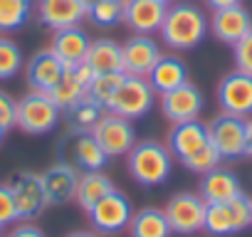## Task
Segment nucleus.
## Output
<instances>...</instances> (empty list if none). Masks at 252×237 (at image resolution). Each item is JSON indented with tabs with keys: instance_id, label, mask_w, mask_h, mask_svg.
<instances>
[{
	"instance_id": "obj_12",
	"label": "nucleus",
	"mask_w": 252,
	"mask_h": 237,
	"mask_svg": "<svg viewBox=\"0 0 252 237\" xmlns=\"http://www.w3.org/2000/svg\"><path fill=\"white\" fill-rule=\"evenodd\" d=\"M10 190H13L20 220H30L47 207V195H45V188H42V178L37 173L15 176L13 183H10Z\"/></svg>"
},
{
	"instance_id": "obj_37",
	"label": "nucleus",
	"mask_w": 252,
	"mask_h": 237,
	"mask_svg": "<svg viewBox=\"0 0 252 237\" xmlns=\"http://www.w3.org/2000/svg\"><path fill=\"white\" fill-rule=\"evenodd\" d=\"M13 220H18V207H15V198L8 183V185H0V227Z\"/></svg>"
},
{
	"instance_id": "obj_40",
	"label": "nucleus",
	"mask_w": 252,
	"mask_h": 237,
	"mask_svg": "<svg viewBox=\"0 0 252 237\" xmlns=\"http://www.w3.org/2000/svg\"><path fill=\"white\" fill-rule=\"evenodd\" d=\"M245 156H252V118H247V136H245Z\"/></svg>"
},
{
	"instance_id": "obj_19",
	"label": "nucleus",
	"mask_w": 252,
	"mask_h": 237,
	"mask_svg": "<svg viewBox=\"0 0 252 237\" xmlns=\"http://www.w3.org/2000/svg\"><path fill=\"white\" fill-rule=\"evenodd\" d=\"M64 67L67 64L52 50H42V52L32 55V59L28 62L25 74H28V82H30V87L35 91H45L47 94L60 82V77L64 74Z\"/></svg>"
},
{
	"instance_id": "obj_34",
	"label": "nucleus",
	"mask_w": 252,
	"mask_h": 237,
	"mask_svg": "<svg viewBox=\"0 0 252 237\" xmlns=\"http://www.w3.org/2000/svg\"><path fill=\"white\" fill-rule=\"evenodd\" d=\"M227 205H230V210H232L237 232H242L245 227L252 225V200H250L245 193H240V195H235L232 200H227Z\"/></svg>"
},
{
	"instance_id": "obj_7",
	"label": "nucleus",
	"mask_w": 252,
	"mask_h": 237,
	"mask_svg": "<svg viewBox=\"0 0 252 237\" xmlns=\"http://www.w3.org/2000/svg\"><path fill=\"white\" fill-rule=\"evenodd\" d=\"M94 79V69L87 64V62H77V64H67L64 67V74L60 77V82L47 91L50 99L57 104L60 111H69L72 106H77L84 96H87V89Z\"/></svg>"
},
{
	"instance_id": "obj_20",
	"label": "nucleus",
	"mask_w": 252,
	"mask_h": 237,
	"mask_svg": "<svg viewBox=\"0 0 252 237\" xmlns=\"http://www.w3.org/2000/svg\"><path fill=\"white\" fill-rule=\"evenodd\" d=\"M242 188H240V180L232 171L227 168H213L208 173H203V180H200V198L205 203H227L232 200L235 195H240Z\"/></svg>"
},
{
	"instance_id": "obj_4",
	"label": "nucleus",
	"mask_w": 252,
	"mask_h": 237,
	"mask_svg": "<svg viewBox=\"0 0 252 237\" xmlns=\"http://www.w3.org/2000/svg\"><path fill=\"white\" fill-rule=\"evenodd\" d=\"M60 121V109L45 91H30L18 101V126L25 134L40 136L57 126Z\"/></svg>"
},
{
	"instance_id": "obj_6",
	"label": "nucleus",
	"mask_w": 252,
	"mask_h": 237,
	"mask_svg": "<svg viewBox=\"0 0 252 237\" xmlns=\"http://www.w3.org/2000/svg\"><path fill=\"white\" fill-rule=\"evenodd\" d=\"M208 134L213 146L222 158H240L245 156V136H247V121L242 116L232 114H220L208 124Z\"/></svg>"
},
{
	"instance_id": "obj_21",
	"label": "nucleus",
	"mask_w": 252,
	"mask_h": 237,
	"mask_svg": "<svg viewBox=\"0 0 252 237\" xmlns=\"http://www.w3.org/2000/svg\"><path fill=\"white\" fill-rule=\"evenodd\" d=\"M89 45H92L89 35H87L79 25H74V28L57 30L55 37H52L50 50H52L64 64H77V62H84Z\"/></svg>"
},
{
	"instance_id": "obj_16",
	"label": "nucleus",
	"mask_w": 252,
	"mask_h": 237,
	"mask_svg": "<svg viewBox=\"0 0 252 237\" xmlns=\"http://www.w3.org/2000/svg\"><path fill=\"white\" fill-rule=\"evenodd\" d=\"M210 30L213 35L225 42V45H235L240 42L250 30H252V15L242 8V5H232V8H222L213 13L210 20Z\"/></svg>"
},
{
	"instance_id": "obj_11",
	"label": "nucleus",
	"mask_w": 252,
	"mask_h": 237,
	"mask_svg": "<svg viewBox=\"0 0 252 237\" xmlns=\"http://www.w3.org/2000/svg\"><path fill=\"white\" fill-rule=\"evenodd\" d=\"M218 101L225 114L232 116H252V77L245 72H230L218 84Z\"/></svg>"
},
{
	"instance_id": "obj_43",
	"label": "nucleus",
	"mask_w": 252,
	"mask_h": 237,
	"mask_svg": "<svg viewBox=\"0 0 252 237\" xmlns=\"http://www.w3.org/2000/svg\"><path fill=\"white\" fill-rule=\"evenodd\" d=\"M82 3H84V5H87V10H89V5H92V3H96V0H82Z\"/></svg>"
},
{
	"instance_id": "obj_33",
	"label": "nucleus",
	"mask_w": 252,
	"mask_h": 237,
	"mask_svg": "<svg viewBox=\"0 0 252 237\" xmlns=\"http://www.w3.org/2000/svg\"><path fill=\"white\" fill-rule=\"evenodd\" d=\"M220 161H222V156L218 153V148L213 146V141H208L200 151H195L193 156H188V158H183L181 163L188 168V171H193V173H208V171H213V168H218L220 166Z\"/></svg>"
},
{
	"instance_id": "obj_25",
	"label": "nucleus",
	"mask_w": 252,
	"mask_h": 237,
	"mask_svg": "<svg viewBox=\"0 0 252 237\" xmlns=\"http://www.w3.org/2000/svg\"><path fill=\"white\" fill-rule=\"evenodd\" d=\"M114 190L111 180L99 173V171H87L84 176H79V183H77V193H74V200L79 203L82 210H92L104 195H109Z\"/></svg>"
},
{
	"instance_id": "obj_15",
	"label": "nucleus",
	"mask_w": 252,
	"mask_h": 237,
	"mask_svg": "<svg viewBox=\"0 0 252 237\" xmlns=\"http://www.w3.org/2000/svg\"><path fill=\"white\" fill-rule=\"evenodd\" d=\"M40 178H42V188L47 195V205H62L72 200L77 193L79 173H77V166L72 163H55Z\"/></svg>"
},
{
	"instance_id": "obj_41",
	"label": "nucleus",
	"mask_w": 252,
	"mask_h": 237,
	"mask_svg": "<svg viewBox=\"0 0 252 237\" xmlns=\"http://www.w3.org/2000/svg\"><path fill=\"white\" fill-rule=\"evenodd\" d=\"M67 237H99V235H94V232H72Z\"/></svg>"
},
{
	"instance_id": "obj_17",
	"label": "nucleus",
	"mask_w": 252,
	"mask_h": 237,
	"mask_svg": "<svg viewBox=\"0 0 252 237\" xmlns=\"http://www.w3.org/2000/svg\"><path fill=\"white\" fill-rule=\"evenodd\" d=\"M210 141L208 126L195 121H183V124H173L171 134H168V151L171 156H176L178 161L193 156L195 151H200L205 144Z\"/></svg>"
},
{
	"instance_id": "obj_10",
	"label": "nucleus",
	"mask_w": 252,
	"mask_h": 237,
	"mask_svg": "<svg viewBox=\"0 0 252 237\" xmlns=\"http://www.w3.org/2000/svg\"><path fill=\"white\" fill-rule=\"evenodd\" d=\"M161 111L171 124L195 121L203 111V94L195 84L186 82V84L161 94Z\"/></svg>"
},
{
	"instance_id": "obj_27",
	"label": "nucleus",
	"mask_w": 252,
	"mask_h": 237,
	"mask_svg": "<svg viewBox=\"0 0 252 237\" xmlns=\"http://www.w3.org/2000/svg\"><path fill=\"white\" fill-rule=\"evenodd\" d=\"M203 230H208L215 237H225V235H235V217L227 203H205V220H203Z\"/></svg>"
},
{
	"instance_id": "obj_8",
	"label": "nucleus",
	"mask_w": 252,
	"mask_h": 237,
	"mask_svg": "<svg viewBox=\"0 0 252 237\" xmlns=\"http://www.w3.org/2000/svg\"><path fill=\"white\" fill-rule=\"evenodd\" d=\"M166 220L171 225V232L178 235H193L203 230L205 220V200L195 193H178L166 205Z\"/></svg>"
},
{
	"instance_id": "obj_44",
	"label": "nucleus",
	"mask_w": 252,
	"mask_h": 237,
	"mask_svg": "<svg viewBox=\"0 0 252 237\" xmlns=\"http://www.w3.org/2000/svg\"><path fill=\"white\" fill-rule=\"evenodd\" d=\"M3 136H5V129H3V126H0V144H3Z\"/></svg>"
},
{
	"instance_id": "obj_32",
	"label": "nucleus",
	"mask_w": 252,
	"mask_h": 237,
	"mask_svg": "<svg viewBox=\"0 0 252 237\" xmlns=\"http://www.w3.org/2000/svg\"><path fill=\"white\" fill-rule=\"evenodd\" d=\"M23 67V52L10 37H0V79H13Z\"/></svg>"
},
{
	"instance_id": "obj_31",
	"label": "nucleus",
	"mask_w": 252,
	"mask_h": 237,
	"mask_svg": "<svg viewBox=\"0 0 252 237\" xmlns=\"http://www.w3.org/2000/svg\"><path fill=\"white\" fill-rule=\"evenodd\" d=\"M87 18L96 28H111V25L121 23V18H124V3H116V0H96V3L89 5Z\"/></svg>"
},
{
	"instance_id": "obj_23",
	"label": "nucleus",
	"mask_w": 252,
	"mask_h": 237,
	"mask_svg": "<svg viewBox=\"0 0 252 237\" xmlns=\"http://www.w3.org/2000/svg\"><path fill=\"white\" fill-rule=\"evenodd\" d=\"M146 79L151 82V87L158 94H166V91H171V89L188 82V67L178 57H163L161 55V59L154 64V69L149 72Z\"/></svg>"
},
{
	"instance_id": "obj_5",
	"label": "nucleus",
	"mask_w": 252,
	"mask_h": 237,
	"mask_svg": "<svg viewBox=\"0 0 252 237\" xmlns=\"http://www.w3.org/2000/svg\"><path fill=\"white\" fill-rule=\"evenodd\" d=\"M92 136L99 141L101 151L109 158L126 156V153L134 148V144H136L134 124L129 121V118H124L119 114H111V111L96 121V126L92 129Z\"/></svg>"
},
{
	"instance_id": "obj_39",
	"label": "nucleus",
	"mask_w": 252,
	"mask_h": 237,
	"mask_svg": "<svg viewBox=\"0 0 252 237\" xmlns=\"http://www.w3.org/2000/svg\"><path fill=\"white\" fill-rule=\"evenodd\" d=\"M205 3L213 8V10H222V8H232V5H240L242 0H205Z\"/></svg>"
},
{
	"instance_id": "obj_35",
	"label": "nucleus",
	"mask_w": 252,
	"mask_h": 237,
	"mask_svg": "<svg viewBox=\"0 0 252 237\" xmlns=\"http://www.w3.org/2000/svg\"><path fill=\"white\" fill-rule=\"evenodd\" d=\"M232 50H235V69L252 77V30L240 42H235Z\"/></svg>"
},
{
	"instance_id": "obj_28",
	"label": "nucleus",
	"mask_w": 252,
	"mask_h": 237,
	"mask_svg": "<svg viewBox=\"0 0 252 237\" xmlns=\"http://www.w3.org/2000/svg\"><path fill=\"white\" fill-rule=\"evenodd\" d=\"M32 13V0H0V32L20 30Z\"/></svg>"
},
{
	"instance_id": "obj_22",
	"label": "nucleus",
	"mask_w": 252,
	"mask_h": 237,
	"mask_svg": "<svg viewBox=\"0 0 252 237\" xmlns=\"http://www.w3.org/2000/svg\"><path fill=\"white\" fill-rule=\"evenodd\" d=\"M84 62L94 69V74H106V72H124V57H121V45L109 40V37H99L92 40Z\"/></svg>"
},
{
	"instance_id": "obj_2",
	"label": "nucleus",
	"mask_w": 252,
	"mask_h": 237,
	"mask_svg": "<svg viewBox=\"0 0 252 237\" xmlns=\"http://www.w3.org/2000/svg\"><path fill=\"white\" fill-rule=\"evenodd\" d=\"M126 163H129V173L136 183L141 185H161L171 178L173 171V156L168 146L158 141H136L134 148L126 153Z\"/></svg>"
},
{
	"instance_id": "obj_14",
	"label": "nucleus",
	"mask_w": 252,
	"mask_h": 237,
	"mask_svg": "<svg viewBox=\"0 0 252 237\" xmlns=\"http://www.w3.org/2000/svg\"><path fill=\"white\" fill-rule=\"evenodd\" d=\"M166 18V5L158 0H124V18L136 35H151L161 30V23Z\"/></svg>"
},
{
	"instance_id": "obj_30",
	"label": "nucleus",
	"mask_w": 252,
	"mask_h": 237,
	"mask_svg": "<svg viewBox=\"0 0 252 237\" xmlns=\"http://www.w3.org/2000/svg\"><path fill=\"white\" fill-rule=\"evenodd\" d=\"M124 77H126V72L94 74V79H92V84H89V89H87V96H89L92 101H96L101 109H106V106H109V101H111V96L116 94L119 84L124 82Z\"/></svg>"
},
{
	"instance_id": "obj_18",
	"label": "nucleus",
	"mask_w": 252,
	"mask_h": 237,
	"mask_svg": "<svg viewBox=\"0 0 252 237\" xmlns=\"http://www.w3.org/2000/svg\"><path fill=\"white\" fill-rule=\"evenodd\" d=\"M84 18H87V5L82 0H40V23H45L55 32L74 28Z\"/></svg>"
},
{
	"instance_id": "obj_1",
	"label": "nucleus",
	"mask_w": 252,
	"mask_h": 237,
	"mask_svg": "<svg viewBox=\"0 0 252 237\" xmlns=\"http://www.w3.org/2000/svg\"><path fill=\"white\" fill-rule=\"evenodd\" d=\"M161 40L171 50H193L203 42L208 35V20L198 5L190 3H176L166 8V18L161 23Z\"/></svg>"
},
{
	"instance_id": "obj_3",
	"label": "nucleus",
	"mask_w": 252,
	"mask_h": 237,
	"mask_svg": "<svg viewBox=\"0 0 252 237\" xmlns=\"http://www.w3.org/2000/svg\"><path fill=\"white\" fill-rule=\"evenodd\" d=\"M154 101H156V89L151 87L146 77L126 74L106 109L111 114H119L124 118H129V121H134V118H141L154 109Z\"/></svg>"
},
{
	"instance_id": "obj_9",
	"label": "nucleus",
	"mask_w": 252,
	"mask_h": 237,
	"mask_svg": "<svg viewBox=\"0 0 252 237\" xmlns=\"http://www.w3.org/2000/svg\"><path fill=\"white\" fill-rule=\"evenodd\" d=\"M134 212H131V203L124 193H119L116 188L104 195L92 210H89V220L94 225V230L104 232V235H114L121 232L126 225L131 222Z\"/></svg>"
},
{
	"instance_id": "obj_45",
	"label": "nucleus",
	"mask_w": 252,
	"mask_h": 237,
	"mask_svg": "<svg viewBox=\"0 0 252 237\" xmlns=\"http://www.w3.org/2000/svg\"><path fill=\"white\" fill-rule=\"evenodd\" d=\"M116 3H124V0H116Z\"/></svg>"
},
{
	"instance_id": "obj_36",
	"label": "nucleus",
	"mask_w": 252,
	"mask_h": 237,
	"mask_svg": "<svg viewBox=\"0 0 252 237\" xmlns=\"http://www.w3.org/2000/svg\"><path fill=\"white\" fill-rule=\"evenodd\" d=\"M0 126L5 131L18 126V101L8 91H0Z\"/></svg>"
},
{
	"instance_id": "obj_38",
	"label": "nucleus",
	"mask_w": 252,
	"mask_h": 237,
	"mask_svg": "<svg viewBox=\"0 0 252 237\" xmlns=\"http://www.w3.org/2000/svg\"><path fill=\"white\" fill-rule=\"evenodd\" d=\"M8 237H47L40 227H35V225H20V227H15Z\"/></svg>"
},
{
	"instance_id": "obj_24",
	"label": "nucleus",
	"mask_w": 252,
	"mask_h": 237,
	"mask_svg": "<svg viewBox=\"0 0 252 237\" xmlns=\"http://www.w3.org/2000/svg\"><path fill=\"white\" fill-rule=\"evenodd\" d=\"M69 153H72V166L82 168L84 173L87 171H101L109 161V156L101 151V146L92 136V131L89 134H74Z\"/></svg>"
},
{
	"instance_id": "obj_26",
	"label": "nucleus",
	"mask_w": 252,
	"mask_h": 237,
	"mask_svg": "<svg viewBox=\"0 0 252 237\" xmlns=\"http://www.w3.org/2000/svg\"><path fill=\"white\" fill-rule=\"evenodd\" d=\"M131 237H171L166 212L158 207H144L131 217Z\"/></svg>"
},
{
	"instance_id": "obj_42",
	"label": "nucleus",
	"mask_w": 252,
	"mask_h": 237,
	"mask_svg": "<svg viewBox=\"0 0 252 237\" xmlns=\"http://www.w3.org/2000/svg\"><path fill=\"white\" fill-rule=\"evenodd\" d=\"M158 3H163V5H166V8H168V5H171V3H176V0H158Z\"/></svg>"
},
{
	"instance_id": "obj_29",
	"label": "nucleus",
	"mask_w": 252,
	"mask_h": 237,
	"mask_svg": "<svg viewBox=\"0 0 252 237\" xmlns=\"http://www.w3.org/2000/svg\"><path fill=\"white\" fill-rule=\"evenodd\" d=\"M67 116H69V126L74 134H89L101 118V106L96 101H92L89 96H84L77 106H72L67 111Z\"/></svg>"
},
{
	"instance_id": "obj_13",
	"label": "nucleus",
	"mask_w": 252,
	"mask_h": 237,
	"mask_svg": "<svg viewBox=\"0 0 252 237\" xmlns=\"http://www.w3.org/2000/svg\"><path fill=\"white\" fill-rule=\"evenodd\" d=\"M121 57H124V72L134 77H149L154 64L161 59V50L156 40L149 35H136L129 42L121 45Z\"/></svg>"
}]
</instances>
